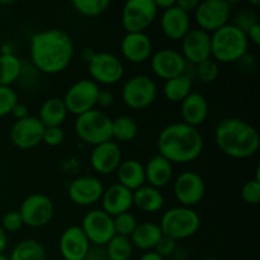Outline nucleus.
<instances>
[{"label":"nucleus","mask_w":260,"mask_h":260,"mask_svg":"<svg viewBox=\"0 0 260 260\" xmlns=\"http://www.w3.org/2000/svg\"><path fill=\"white\" fill-rule=\"evenodd\" d=\"M74 53L73 38L58 28L36 32L29 40L30 63L42 74L55 75L62 73L70 66Z\"/></svg>","instance_id":"f257e3e1"},{"label":"nucleus","mask_w":260,"mask_h":260,"mask_svg":"<svg viewBox=\"0 0 260 260\" xmlns=\"http://www.w3.org/2000/svg\"><path fill=\"white\" fill-rule=\"evenodd\" d=\"M205 140L198 128L183 122H174L165 126L157 136L159 155L172 164H188L201 156Z\"/></svg>","instance_id":"f03ea898"},{"label":"nucleus","mask_w":260,"mask_h":260,"mask_svg":"<svg viewBox=\"0 0 260 260\" xmlns=\"http://www.w3.org/2000/svg\"><path fill=\"white\" fill-rule=\"evenodd\" d=\"M215 142L233 159H249L258 152L260 137L255 127L240 118H225L215 128Z\"/></svg>","instance_id":"7ed1b4c3"},{"label":"nucleus","mask_w":260,"mask_h":260,"mask_svg":"<svg viewBox=\"0 0 260 260\" xmlns=\"http://www.w3.org/2000/svg\"><path fill=\"white\" fill-rule=\"evenodd\" d=\"M249 43L246 33L229 23L211 33V58L217 63L238 62L248 53Z\"/></svg>","instance_id":"20e7f679"},{"label":"nucleus","mask_w":260,"mask_h":260,"mask_svg":"<svg viewBox=\"0 0 260 260\" xmlns=\"http://www.w3.org/2000/svg\"><path fill=\"white\" fill-rule=\"evenodd\" d=\"M159 226L164 236L175 241L185 240L198 233L201 217L193 208L177 206L162 213Z\"/></svg>","instance_id":"39448f33"},{"label":"nucleus","mask_w":260,"mask_h":260,"mask_svg":"<svg viewBox=\"0 0 260 260\" xmlns=\"http://www.w3.org/2000/svg\"><path fill=\"white\" fill-rule=\"evenodd\" d=\"M75 132L85 144L96 146L112 140V118L101 109H91L75 119Z\"/></svg>","instance_id":"423d86ee"},{"label":"nucleus","mask_w":260,"mask_h":260,"mask_svg":"<svg viewBox=\"0 0 260 260\" xmlns=\"http://www.w3.org/2000/svg\"><path fill=\"white\" fill-rule=\"evenodd\" d=\"M121 96L123 103L135 111L146 109L157 96L156 83L150 76L137 74L124 81Z\"/></svg>","instance_id":"0eeeda50"},{"label":"nucleus","mask_w":260,"mask_h":260,"mask_svg":"<svg viewBox=\"0 0 260 260\" xmlns=\"http://www.w3.org/2000/svg\"><path fill=\"white\" fill-rule=\"evenodd\" d=\"M155 0H129L122 8V27L126 33L145 32L157 17Z\"/></svg>","instance_id":"6e6552de"},{"label":"nucleus","mask_w":260,"mask_h":260,"mask_svg":"<svg viewBox=\"0 0 260 260\" xmlns=\"http://www.w3.org/2000/svg\"><path fill=\"white\" fill-rule=\"evenodd\" d=\"M99 90L98 84L89 79H81L74 83L62 98L69 113L78 117L95 108Z\"/></svg>","instance_id":"1a4fd4ad"},{"label":"nucleus","mask_w":260,"mask_h":260,"mask_svg":"<svg viewBox=\"0 0 260 260\" xmlns=\"http://www.w3.org/2000/svg\"><path fill=\"white\" fill-rule=\"evenodd\" d=\"M18 212L22 216L25 226L40 229L50 223L55 213V205L52 200L42 193H33L25 197L20 203Z\"/></svg>","instance_id":"9d476101"},{"label":"nucleus","mask_w":260,"mask_h":260,"mask_svg":"<svg viewBox=\"0 0 260 260\" xmlns=\"http://www.w3.org/2000/svg\"><path fill=\"white\" fill-rule=\"evenodd\" d=\"M231 17V4L226 0H205L200 2L194 10V20L198 28L205 32H216L229 24Z\"/></svg>","instance_id":"9b49d317"},{"label":"nucleus","mask_w":260,"mask_h":260,"mask_svg":"<svg viewBox=\"0 0 260 260\" xmlns=\"http://www.w3.org/2000/svg\"><path fill=\"white\" fill-rule=\"evenodd\" d=\"M88 70L94 83L114 85L123 78L124 66L118 56L103 51L95 52L88 62Z\"/></svg>","instance_id":"f8f14e48"},{"label":"nucleus","mask_w":260,"mask_h":260,"mask_svg":"<svg viewBox=\"0 0 260 260\" xmlns=\"http://www.w3.org/2000/svg\"><path fill=\"white\" fill-rule=\"evenodd\" d=\"M80 229L89 243L94 246H106L108 241L116 235L113 217L103 210H91L85 213L81 220Z\"/></svg>","instance_id":"ddd939ff"},{"label":"nucleus","mask_w":260,"mask_h":260,"mask_svg":"<svg viewBox=\"0 0 260 260\" xmlns=\"http://www.w3.org/2000/svg\"><path fill=\"white\" fill-rule=\"evenodd\" d=\"M173 193L180 206L193 208L202 202L206 193V184L203 178L193 170L183 172L175 178L173 184Z\"/></svg>","instance_id":"4468645a"},{"label":"nucleus","mask_w":260,"mask_h":260,"mask_svg":"<svg viewBox=\"0 0 260 260\" xmlns=\"http://www.w3.org/2000/svg\"><path fill=\"white\" fill-rule=\"evenodd\" d=\"M45 126L37 117L28 116L15 121L10 127L9 139L15 147L20 150H29L42 144Z\"/></svg>","instance_id":"2eb2a0df"},{"label":"nucleus","mask_w":260,"mask_h":260,"mask_svg":"<svg viewBox=\"0 0 260 260\" xmlns=\"http://www.w3.org/2000/svg\"><path fill=\"white\" fill-rule=\"evenodd\" d=\"M187 65L182 53L174 48H161L150 57L152 73L165 81L185 74Z\"/></svg>","instance_id":"dca6fc26"},{"label":"nucleus","mask_w":260,"mask_h":260,"mask_svg":"<svg viewBox=\"0 0 260 260\" xmlns=\"http://www.w3.org/2000/svg\"><path fill=\"white\" fill-rule=\"evenodd\" d=\"M104 185L99 178L93 175L78 177L69 184L68 194L71 202L80 207H89L101 201Z\"/></svg>","instance_id":"f3484780"},{"label":"nucleus","mask_w":260,"mask_h":260,"mask_svg":"<svg viewBox=\"0 0 260 260\" xmlns=\"http://www.w3.org/2000/svg\"><path fill=\"white\" fill-rule=\"evenodd\" d=\"M182 56L187 63L197 66L211 58V35L208 32L193 28L182 41Z\"/></svg>","instance_id":"a211bd4d"},{"label":"nucleus","mask_w":260,"mask_h":260,"mask_svg":"<svg viewBox=\"0 0 260 260\" xmlns=\"http://www.w3.org/2000/svg\"><path fill=\"white\" fill-rule=\"evenodd\" d=\"M90 167L95 173L108 175L116 173L122 162V150L113 140L93 147L90 152Z\"/></svg>","instance_id":"6ab92c4d"},{"label":"nucleus","mask_w":260,"mask_h":260,"mask_svg":"<svg viewBox=\"0 0 260 260\" xmlns=\"http://www.w3.org/2000/svg\"><path fill=\"white\" fill-rule=\"evenodd\" d=\"M90 246L80 226L65 229L58 240V250L63 260H84Z\"/></svg>","instance_id":"aec40b11"},{"label":"nucleus","mask_w":260,"mask_h":260,"mask_svg":"<svg viewBox=\"0 0 260 260\" xmlns=\"http://www.w3.org/2000/svg\"><path fill=\"white\" fill-rule=\"evenodd\" d=\"M101 201L102 210L112 217H116L121 213L129 212L134 207V192L119 183H114L108 188H104Z\"/></svg>","instance_id":"412c9836"},{"label":"nucleus","mask_w":260,"mask_h":260,"mask_svg":"<svg viewBox=\"0 0 260 260\" xmlns=\"http://www.w3.org/2000/svg\"><path fill=\"white\" fill-rule=\"evenodd\" d=\"M121 53L128 62L144 63L152 55V41L145 32L126 33L121 41Z\"/></svg>","instance_id":"4be33fe9"},{"label":"nucleus","mask_w":260,"mask_h":260,"mask_svg":"<svg viewBox=\"0 0 260 260\" xmlns=\"http://www.w3.org/2000/svg\"><path fill=\"white\" fill-rule=\"evenodd\" d=\"M160 27L167 38L172 41H182L190 30V14L183 12L177 4L173 5L161 13Z\"/></svg>","instance_id":"5701e85b"},{"label":"nucleus","mask_w":260,"mask_h":260,"mask_svg":"<svg viewBox=\"0 0 260 260\" xmlns=\"http://www.w3.org/2000/svg\"><path fill=\"white\" fill-rule=\"evenodd\" d=\"M210 114V104L206 96L198 91H192L180 103V116L183 123L198 128L206 122Z\"/></svg>","instance_id":"b1692460"},{"label":"nucleus","mask_w":260,"mask_h":260,"mask_svg":"<svg viewBox=\"0 0 260 260\" xmlns=\"http://www.w3.org/2000/svg\"><path fill=\"white\" fill-rule=\"evenodd\" d=\"M144 167L146 183H149L147 185L150 187L161 189L172 182L173 174H174L173 164L161 155L157 154L152 156Z\"/></svg>","instance_id":"393cba45"},{"label":"nucleus","mask_w":260,"mask_h":260,"mask_svg":"<svg viewBox=\"0 0 260 260\" xmlns=\"http://www.w3.org/2000/svg\"><path fill=\"white\" fill-rule=\"evenodd\" d=\"M116 173L119 184L126 187L127 189L132 190V192L146 184L145 167L139 160H122L119 167L117 168Z\"/></svg>","instance_id":"a878e982"},{"label":"nucleus","mask_w":260,"mask_h":260,"mask_svg":"<svg viewBox=\"0 0 260 260\" xmlns=\"http://www.w3.org/2000/svg\"><path fill=\"white\" fill-rule=\"evenodd\" d=\"M162 238V233L160 230L159 223L152 221H145L137 225L132 235L129 236L134 248L140 249L142 251L154 250L155 246Z\"/></svg>","instance_id":"bb28decb"},{"label":"nucleus","mask_w":260,"mask_h":260,"mask_svg":"<svg viewBox=\"0 0 260 260\" xmlns=\"http://www.w3.org/2000/svg\"><path fill=\"white\" fill-rule=\"evenodd\" d=\"M68 114L69 112L62 98L53 96L43 102L37 118L45 126V128L46 127H61V124L68 118Z\"/></svg>","instance_id":"cd10ccee"},{"label":"nucleus","mask_w":260,"mask_h":260,"mask_svg":"<svg viewBox=\"0 0 260 260\" xmlns=\"http://www.w3.org/2000/svg\"><path fill=\"white\" fill-rule=\"evenodd\" d=\"M165 198L160 189L145 184L134 192V206L146 213H156L162 210Z\"/></svg>","instance_id":"c85d7f7f"},{"label":"nucleus","mask_w":260,"mask_h":260,"mask_svg":"<svg viewBox=\"0 0 260 260\" xmlns=\"http://www.w3.org/2000/svg\"><path fill=\"white\" fill-rule=\"evenodd\" d=\"M193 88V79L187 74L169 79L162 86V94L172 103H182L190 93Z\"/></svg>","instance_id":"c756f323"},{"label":"nucleus","mask_w":260,"mask_h":260,"mask_svg":"<svg viewBox=\"0 0 260 260\" xmlns=\"http://www.w3.org/2000/svg\"><path fill=\"white\" fill-rule=\"evenodd\" d=\"M9 260H47L45 246L35 239L19 241L8 256Z\"/></svg>","instance_id":"7c9ffc66"},{"label":"nucleus","mask_w":260,"mask_h":260,"mask_svg":"<svg viewBox=\"0 0 260 260\" xmlns=\"http://www.w3.org/2000/svg\"><path fill=\"white\" fill-rule=\"evenodd\" d=\"M23 62L14 53L0 55V86H10L19 80Z\"/></svg>","instance_id":"2f4dec72"},{"label":"nucleus","mask_w":260,"mask_h":260,"mask_svg":"<svg viewBox=\"0 0 260 260\" xmlns=\"http://www.w3.org/2000/svg\"><path fill=\"white\" fill-rule=\"evenodd\" d=\"M139 124L129 116H119L112 119V139L118 142H129L136 139Z\"/></svg>","instance_id":"473e14b6"},{"label":"nucleus","mask_w":260,"mask_h":260,"mask_svg":"<svg viewBox=\"0 0 260 260\" xmlns=\"http://www.w3.org/2000/svg\"><path fill=\"white\" fill-rule=\"evenodd\" d=\"M104 248L108 260H129L134 254V245L126 236L114 235Z\"/></svg>","instance_id":"72a5a7b5"},{"label":"nucleus","mask_w":260,"mask_h":260,"mask_svg":"<svg viewBox=\"0 0 260 260\" xmlns=\"http://www.w3.org/2000/svg\"><path fill=\"white\" fill-rule=\"evenodd\" d=\"M111 2L108 0H74L73 7L84 17H99L108 10Z\"/></svg>","instance_id":"f704fd0d"},{"label":"nucleus","mask_w":260,"mask_h":260,"mask_svg":"<svg viewBox=\"0 0 260 260\" xmlns=\"http://www.w3.org/2000/svg\"><path fill=\"white\" fill-rule=\"evenodd\" d=\"M194 73L196 78L198 80L205 84H211L216 81V79L220 75V68H218V63L215 60L208 58V60L194 66Z\"/></svg>","instance_id":"c9c22d12"},{"label":"nucleus","mask_w":260,"mask_h":260,"mask_svg":"<svg viewBox=\"0 0 260 260\" xmlns=\"http://www.w3.org/2000/svg\"><path fill=\"white\" fill-rule=\"evenodd\" d=\"M113 223L116 235L129 238L139 225V221L131 212H124L113 217Z\"/></svg>","instance_id":"e433bc0d"},{"label":"nucleus","mask_w":260,"mask_h":260,"mask_svg":"<svg viewBox=\"0 0 260 260\" xmlns=\"http://www.w3.org/2000/svg\"><path fill=\"white\" fill-rule=\"evenodd\" d=\"M259 18L256 15V13L249 8H243V9H239L236 12L235 17H234V25H236L238 28H240L243 32H248L253 25L258 24Z\"/></svg>","instance_id":"4c0bfd02"},{"label":"nucleus","mask_w":260,"mask_h":260,"mask_svg":"<svg viewBox=\"0 0 260 260\" xmlns=\"http://www.w3.org/2000/svg\"><path fill=\"white\" fill-rule=\"evenodd\" d=\"M18 103V95L12 86H0V118L12 113Z\"/></svg>","instance_id":"58836bf2"},{"label":"nucleus","mask_w":260,"mask_h":260,"mask_svg":"<svg viewBox=\"0 0 260 260\" xmlns=\"http://www.w3.org/2000/svg\"><path fill=\"white\" fill-rule=\"evenodd\" d=\"M241 198L250 206L258 205L260 201V180L255 178L248 180L241 189Z\"/></svg>","instance_id":"ea45409f"},{"label":"nucleus","mask_w":260,"mask_h":260,"mask_svg":"<svg viewBox=\"0 0 260 260\" xmlns=\"http://www.w3.org/2000/svg\"><path fill=\"white\" fill-rule=\"evenodd\" d=\"M0 226H2L5 233H17L24 226V222H23L22 216L18 211H8L3 216L2 225Z\"/></svg>","instance_id":"a19ab883"},{"label":"nucleus","mask_w":260,"mask_h":260,"mask_svg":"<svg viewBox=\"0 0 260 260\" xmlns=\"http://www.w3.org/2000/svg\"><path fill=\"white\" fill-rule=\"evenodd\" d=\"M63 140H65V131L62 129V127H46L45 128L42 142L47 146H60Z\"/></svg>","instance_id":"79ce46f5"},{"label":"nucleus","mask_w":260,"mask_h":260,"mask_svg":"<svg viewBox=\"0 0 260 260\" xmlns=\"http://www.w3.org/2000/svg\"><path fill=\"white\" fill-rule=\"evenodd\" d=\"M177 248H178L177 241L168 238V236L162 235V238L160 239L157 245L155 246L154 251L156 254H159L162 259H167V258H172L173 254H174L175 250H177Z\"/></svg>","instance_id":"37998d69"},{"label":"nucleus","mask_w":260,"mask_h":260,"mask_svg":"<svg viewBox=\"0 0 260 260\" xmlns=\"http://www.w3.org/2000/svg\"><path fill=\"white\" fill-rule=\"evenodd\" d=\"M113 103H114V95L112 91L107 90V89L99 90L98 99H96V106H99L101 108H109Z\"/></svg>","instance_id":"c03bdc74"},{"label":"nucleus","mask_w":260,"mask_h":260,"mask_svg":"<svg viewBox=\"0 0 260 260\" xmlns=\"http://www.w3.org/2000/svg\"><path fill=\"white\" fill-rule=\"evenodd\" d=\"M84 260H108L106 248L104 246L91 245Z\"/></svg>","instance_id":"a18cd8bd"},{"label":"nucleus","mask_w":260,"mask_h":260,"mask_svg":"<svg viewBox=\"0 0 260 260\" xmlns=\"http://www.w3.org/2000/svg\"><path fill=\"white\" fill-rule=\"evenodd\" d=\"M238 62L240 63L241 69H243L244 71H246V73H253L256 68L255 58H254V56L249 55V53H246L244 57H241Z\"/></svg>","instance_id":"49530a36"},{"label":"nucleus","mask_w":260,"mask_h":260,"mask_svg":"<svg viewBox=\"0 0 260 260\" xmlns=\"http://www.w3.org/2000/svg\"><path fill=\"white\" fill-rule=\"evenodd\" d=\"M175 4H177V7L180 8L183 12L190 14V13H194V10L197 9L200 2H198V0H178V2H175Z\"/></svg>","instance_id":"de8ad7c7"},{"label":"nucleus","mask_w":260,"mask_h":260,"mask_svg":"<svg viewBox=\"0 0 260 260\" xmlns=\"http://www.w3.org/2000/svg\"><path fill=\"white\" fill-rule=\"evenodd\" d=\"M10 114H12L17 121H19V119H23L25 118V117L29 116V112H28V107L25 106V104L19 103V102H18V103L14 106V108H13L12 113Z\"/></svg>","instance_id":"09e8293b"},{"label":"nucleus","mask_w":260,"mask_h":260,"mask_svg":"<svg viewBox=\"0 0 260 260\" xmlns=\"http://www.w3.org/2000/svg\"><path fill=\"white\" fill-rule=\"evenodd\" d=\"M246 37H248L249 42L254 43L255 46L260 45V23L253 25V27L246 32Z\"/></svg>","instance_id":"8fccbe9b"},{"label":"nucleus","mask_w":260,"mask_h":260,"mask_svg":"<svg viewBox=\"0 0 260 260\" xmlns=\"http://www.w3.org/2000/svg\"><path fill=\"white\" fill-rule=\"evenodd\" d=\"M155 4H156L157 10L164 12V10L169 9L173 5H175V0H155Z\"/></svg>","instance_id":"3c124183"},{"label":"nucleus","mask_w":260,"mask_h":260,"mask_svg":"<svg viewBox=\"0 0 260 260\" xmlns=\"http://www.w3.org/2000/svg\"><path fill=\"white\" fill-rule=\"evenodd\" d=\"M8 246V235L3 228L0 226V254H4L5 249Z\"/></svg>","instance_id":"603ef678"},{"label":"nucleus","mask_w":260,"mask_h":260,"mask_svg":"<svg viewBox=\"0 0 260 260\" xmlns=\"http://www.w3.org/2000/svg\"><path fill=\"white\" fill-rule=\"evenodd\" d=\"M94 55H95V51H94L93 48H90V47H86V48H84V50L81 51V53H80L81 58H83V60L85 61L86 63H88L89 61H90L91 58L94 57Z\"/></svg>","instance_id":"864d4df0"},{"label":"nucleus","mask_w":260,"mask_h":260,"mask_svg":"<svg viewBox=\"0 0 260 260\" xmlns=\"http://www.w3.org/2000/svg\"><path fill=\"white\" fill-rule=\"evenodd\" d=\"M139 260H165V259H162L159 254H156L154 250H151V251H145V253L140 256Z\"/></svg>","instance_id":"5fc2aeb1"},{"label":"nucleus","mask_w":260,"mask_h":260,"mask_svg":"<svg viewBox=\"0 0 260 260\" xmlns=\"http://www.w3.org/2000/svg\"><path fill=\"white\" fill-rule=\"evenodd\" d=\"M2 53H4L5 55V53H14V52H13V48L10 45H3Z\"/></svg>","instance_id":"6e6d98bb"},{"label":"nucleus","mask_w":260,"mask_h":260,"mask_svg":"<svg viewBox=\"0 0 260 260\" xmlns=\"http://www.w3.org/2000/svg\"><path fill=\"white\" fill-rule=\"evenodd\" d=\"M0 260H9V259H8V256H5L4 254H0Z\"/></svg>","instance_id":"4d7b16f0"},{"label":"nucleus","mask_w":260,"mask_h":260,"mask_svg":"<svg viewBox=\"0 0 260 260\" xmlns=\"http://www.w3.org/2000/svg\"><path fill=\"white\" fill-rule=\"evenodd\" d=\"M202 260H220V259H217V258H205Z\"/></svg>","instance_id":"13d9d810"}]
</instances>
